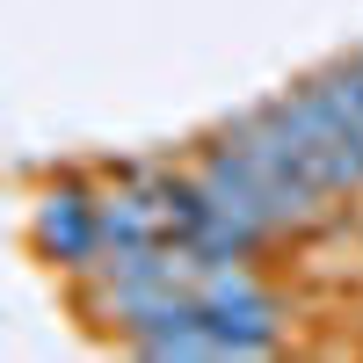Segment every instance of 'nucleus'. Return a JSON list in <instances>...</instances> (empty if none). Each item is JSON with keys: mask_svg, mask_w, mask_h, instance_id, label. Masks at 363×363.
Listing matches in <instances>:
<instances>
[{"mask_svg": "<svg viewBox=\"0 0 363 363\" xmlns=\"http://www.w3.org/2000/svg\"><path fill=\"white\" fill-rule=\"evenodd\" d=\"M37 247L66 269H95L102 262V196H87L80 182H58L37 203Z\"/></svg>", "mask_w": 363, "mask_h": 363, "instance_id": "1", "label": "nucleus"}, {"mask_svg": "<svg viewBox=\"0 0 363 363\" xmlns=\"http://www.w3.org/2000/svg\"><path fill=\"white\" fill-rule=\"evenodd\" d=\"M196 298H203V313L211 320H225L240 327V335H262V342H277V298H269V284L255 277L247 262H203V277H196Z\"/></svg>", "mask_w": 363, "mask_h": 363, "instance_id": "2", "label": "nucleus"}, {"mask_svg": "<svg viewBox=\"0 0 363 363\" xmlns=\"http://www.w3.org/2000/svg\"><path fill=\"white\" fill-rule=\"evenodd\" d=\"M313 95L335 109V124H342V138H349V153L363 160V87H356V73H349V66L320 73V80H313Z\"/></svg>", "mask_w": 363, "mask_h": 363, "instance_id": "3", "label": "nucleus"}, {"mask_svg": "<svg viewBox=\"0 0 363 363\" xmlns=\"http://www.w3.org/2000/svg\"><path fill=\"white\" fill-rule=\"evenodd\" d=\"M349 73H356V87H363V51H356V58H349Z\"/></svg>", "mask_w": 363, "mask_h": 363, "instance_id": "4", "label": "nucleus"}]
</instances>
